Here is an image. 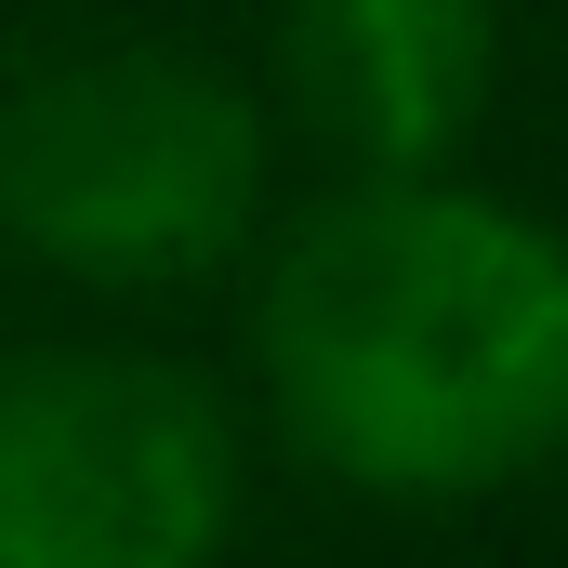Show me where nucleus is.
Segmentation results:
<instances>
[{
	"instance_id": "3",
	"label": "nucleus",
	"mask_w": 568,
	"mask_h": 568,
	"mask_svg": "<svg viewBox=\"0 0 568 568\" xmlns=\"http://www.w3.org/2000/svg\"><path fill=\"white\" fill-rule=\"evenodd\" d=\"M239 529V424L145 344L0 357V568H212Z\"/></svg>"
},
{
	"instance_id": "1",
	"label": "nucleus",
	"mask_w": 568,
	"mask_h": 568,
	"mask_svg": "<svg viewBox=\"0 0 568 568\" xmlns=\"http://www.w3.org/2000/svg\"><path fill=\"white\" fill-rule=\"evenodd\" d=\"M252 371L344 489H516L568 449V239L463 172H344L265 239Z\"/></svg>"
},
{
	"instance_id": "4",
	"label": "nucleus",
	"mask_w": 568,
	"mask_h": 568,
	"mask_svg": "<svg viewBox=\"0 0 568 568\" xmlns=\"http://www.w3.org/2000/svg\"><path fill=\"white\" fill-rule=\"evenodd\" d=\"M503 93V0H278V106L344 172H449Z\"/></svg>"
},
{
	"instance_id": "2",
	"label": "nucleus",
	"mask_w": 568,
	"mask_h": 568,
	"mask_svg": "<svg viewBox=\"0 0 568 568\" xmlns=\"http://www.w3.org/2000/svg\"><path fill=\"white\" fill-rule=\"evenodd\" d=\"M265 93L185 40H53L0 80V239L93 291H185L265 239Z\"/></svg>"
}]
</instances>
